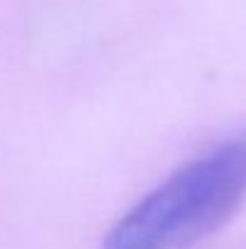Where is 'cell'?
<instances>
[{"label": "cell", "mask_w": 246, "mask_h": 249, "mask_svg": "<svg viewBox=\"0 0 246 249\" xmlns=\"http://www.w3.org/2000/svg\"><path fill=\"white\" fill-rule=\"evenodd\" d=\"M246 196V141H230L166 177L104 237L101 249H193Z\"/></svg>", "instance_id": "1"}]
</instances>
